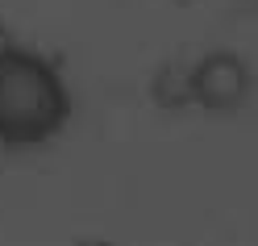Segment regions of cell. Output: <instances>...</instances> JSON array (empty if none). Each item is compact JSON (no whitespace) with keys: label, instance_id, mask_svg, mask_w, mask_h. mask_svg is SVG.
Wrapping results in <instances>:
<instances>
[{"label":"cell","instance_id":"obj_1","mask_svg":"<svg viewBox=\"0 0 258 246\" xmlns=\"http://www.w3.org/2000/svg\"><path fill=\"white\" fill-rule=\"evenodd\" d=\"M71 117L62 75L34 51L0 46V146H42Z\"/></svg>","mask_w":258,"mask_h":246},{"label":"cell","instance_id":"obj_2","mask_svg":"<svg viewBox=\"0 0 258 246\" xmlns=\"http://www.w3.org/2000/svg\"><path fill=\"white\" fill-rule=\"evenodd\" d=\"M250 88V71H246V63H237L233 55H213V59H204L196 75H191V96L204 105V109H233L241 96H246Z\"/></svg>","mask_w":258,"mask_h":246}]
</instances>
